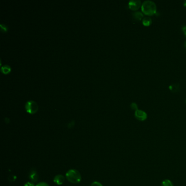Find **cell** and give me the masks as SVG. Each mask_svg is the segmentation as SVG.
<instances>
[{"mask_svg": "<svg viewBox=\"0 0 186 186\" xmlns=\"http://www.w3.org/2000/svg\"><path fill=\"white\" fill-rule=\"evenodd\" d=\"M53 181L57 185H62L65 181V177L62 175H58L55 176Z\"/></svg>", "mask_w": 186, "mask_h": 186, "instance_id": "52a82bcc", "label": "cell"}, {"mask_svg": "<svg viewBox=\"0 0 186 186\" xmlns=\"http://www.w3.org/2000/svg\"><path fill=\"white\" fill-rule=\"evenodd\" d=\"M29 179L33 183H36L38 181L39 176L37 170L35 169L32 168L31 169L30 172L29 173Z\"/></svg>", "mask_w": 186, "mask_h": 186, "instance_id": "8992f818", "label": "cell"}, {"mask_svg": "<svg viewBox=\"0 0 186 186\" xmlns=\"http://www.w3.org/2000/svg\"><path fill=\"white\" fill-rule=\"evenodd\" d=\"M161 186H174V184L170 180L166 179L162 182Z\"/></svg>", "mask_w": 186, "mask_h": 186, "instance_id": "8fae6325", "label": "cell"}, {"mask_svg": "<svg viewBox=\"0 0 186 186\" xmlns=\"http://www.w3.org/2000/svg\"><path fill=\"white\" fill-rule=\"evenodd\" d=\"M1 71L3 73L7 74L11 71V67L8 65H5L2 67L1 69Z\"/></svg>", "mask_w": 186, "mask_h": 186, "instance_id": "7c38bea8", "label": "cell"}, {"mask_svg": "<svg viewBox=\"0 0 186 186\" xmlns=\"http://www.w3.org/2000/svg\"><path fill=\"white\" fill-rule=\"evenodd\" d=\"M184 6H186V1H184Z\"/></svg>", "mask_w": 186, "mask_h": 186, "instance_id": "d6986e66", "label": "cell"}, {"mask_svg": "<svg viewBox=\"0 0 186 186\" xmlns=\"http://www.w3.org/2000/svg\"><path fill=\"white\" fill-rule=\"evenodd\" d=\"M91 186H103L102 184H100L98 181H94L93 182H92Z\"/></svg>", "mask_w": 186, "mask_h": 186, "instance_id": "5bb4252c", "label": "cell"}, {"mask_svg": "<svg viewBox=\"0 0 186 186\" xmlns=\"http://www.w3.org/2000/svg\"><path fill=\"white\" fill-rule=\"evenodd\" d=\"M66 177L69 182L72 184H79L81 181V174L75 169L69 170L66 173Z\"/></svg>", "mask_w": 186, "mask_h": 186, "instance_id": "7a4b0ae2", "label": "cell"}, {"mask_svg": "<svg viewBox=\"0 0 186 186\" xmlns=\"http://www.w3.org/2000/svg\"><path fill=\"white\" fill-rule=\"evenodd\" d=\"M36 186H49V185L46 182H40L39 184H37Z\"/></svg>", "mask_w": 186, "mask_h": 186, "instance_id": "9a60e30c", "label": "cell"}, {"mask_svg": "<svg viewBox=\"0 0 186 186\" xmlns=\"http://www.w3.org/2000/svg\"><path fill=\"white\" fill-rule=\"evenodd\" d=\"M142 5V2L140 0H131L128 3L129 7L132 11H136Z\"/></svg>", "mask_w": 186, "mask_h": 186, "instance_id": "5b68a950", "label": "cell"}, {"mask_svg": "<svg viewBox=\"0 0 186 186\" xmlns=\"http://www.w3.org/2000/svg\"><path fill=\"white\" fill-rule=\"evenodd\" d=\"M152 19L149 18V16L144 17L142 19V24H144L145 26H149L151 24H152Z\"/></svg>", "mask_w": 186, "mask_h": 186, "instance_id": "9c48e42d", "label": "cell"}, {"mask_svg": "<svg viewBox=\"0 0 186 186\" xmlns=\"http://www.w3.org/2000/svg\"><path fill=\"white\" fill-rule=\"evenodd\" d=\"M182 31H184V33L186 36V26H184L182 27Z\"/></svg>", "mask_w": 186, "mask_h": 186, "instance_id": "ac0fdd59", "label": "cell"}, {"mask_svg": "<svg viewBox=\"0 0 186 186\" xmlns=\"http://www.w3.org/2000/svg\"><path fill=\"white\" fill-rule=\"evenodd\" d=\"M133 16L134 19H135L136 20H142V18H144V14L142 13V12H139V11L133 13Z\"/></svg>", "mask_w": 186, "mask_h": 186, "instance_id": "ba28073f", "label": "cell"}, {"mask_svg": "<svg viewBox=\"0 0 186 186\" xmlns=\"http://www.w3.org/2000/svg\"><path fill=\"white\" fill-rule=\"evenodd\" d=\"M184 45H185V47H186V42H185V44H184Z\"/></svg>", "mask_w": 186, "mask_h": 186, "instance_id": "ffe728a7", "label": "cell"}, {"mask_svg": "<svg viewBox=\"0 0 186 186\" xmlns=\"http://www.w3.org/2000/svg\"><path fill=\"white\" fill-rule=\"evenodd\" d=\"M131 107L132 110H135V111L138 109V106L135 103H132L131 104Z\"/></svg>", "mask_w": 186, "mask_h": 186, "instance_id": "4fadbf2b", "label": "cell"}, {"mask_svg": "<svg viewBox=\"0 0 186 186\" xmlns=\"http://www.w3.org/2000/svg\"><path fill=\"white\" fill-rule=\"evenodd\" d=\"M169 89H170L171 91H173V92H177V91H178V90L180 89V85L177 83L172 84L169 86Z\"/></svg>", "mask_w": 186, "mask_h": 186, "instance_id": "30bf717a", "label": "cell"}, {"mask_svg": "<svg viewBox=\"0 0 186 186\" xmlns=\"http://www.w3.org/2000/svg\"><path fill=\"white\" fill-rule=\"evenodd\" d=\"M142 11L143 13L147 16H152L156 13L157 6L152 1H145L142 5Z\"/></svg>", "mask_w": 186, "mask_h": 186, "instance_id": "6da1fadb", "label": "cell"}, {"mask_svg": "<svg viewBox=\"0 0 186 186\" xmlns=\"http://www.w3.org/2000/svg\"><path fill=\"white\" fill-rule=\"evenodd\" d=\"M38 105L37 103L33 100H29L27 102L25 105V109L27 113L33 114L37 112L38 110Z\"/></svg>", "mask_w": 186, "mask_h": 186, "instance_id": "3957f363", "label": "cell"}, {"mask_svg": "<svg viewBox=\"0 0 186 186\" xmlns=\"http://www.w3.org/2000/svg\"><path fill=\"white\" fill-rule=\"evenodd\" d=\"M24 186H35L34 183L32 182H28L26 184H25Z\"/></svg>", "mask_w": 186, "mask_h": 186, "instance_id": "2e32d148", "label": "cell"}, {"mask_svg": "<svg viewBox=\"0 0 186 186\" xmlns=\"http://www.w3.org/2000/svg\"><path fill=\"white\" fill-rule=\"evenodd\" d=\"M134 115L137 120L140 121H144L147 118L146 113L143 110H139V109H138L135 111Z\"/></svg>", "mask_w": 186, "mask_h": 186, "instance_id": "277c9868", "label": "cell"}, {"mask_svg": "<svg viewBox=\"0 0 186 186\" xmlns=\"http://www.w3.org/2000/svg\"></svg>", "mask_w": 186, "mask_h": 186, "instance_id": "44dd1931", "label": "cell"}, {"mask_svg": "<svg viewBox=\"0 0 186 186\" xmlns=\"http://www.w3.org/2000/svg\"><path fill=\"white\" fill-rule=\"evenodd\" d=\"M1 30L3 31H6L7 30V27L5 26V25H3V24H1Z\"/></svg>", "mask_w": 186, "mask_h": 186, "instance_id": "e0dca14e", "label": "cell"}]
</instances>
